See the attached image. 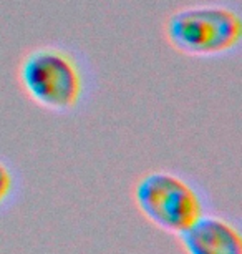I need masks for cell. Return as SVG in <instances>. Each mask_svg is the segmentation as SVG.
I'll use <instances>...</instances> for the list:
<instances>
[{"instance_id": "cell-3", "label": "cell", "mask_w": 242, "mask_h": 254, "mask_svg": "<svg viewBox=\"0 0 242 254\" xmlns=\"http://www.w3.org/2000/svg\"><path fill=\"white\" fill-rule=\"evenodd\" d=\"M133 199L146 221L176 236L204 214V201L196 186L171 171L145 173L136 181Z\"/></svg>"}, {"instance_id": "cell-1", "label": "cell", "mask_w": 242, "mask_h": 254, "mask_svg": "<svg viewBox=\"0 0 242 254\" xmlns=\"http://www.w3.org/2000/svg\"><path fill=\"white\" fill-rule=\"evenodd\" d=\"M17 76L27 97L48 112H73L83 100L82 65L61 47L44 45L30 50L22 57Z\"/></svg>"}, {"instance_id": "cell-2", "label": "cell", "mask_w": 242, "mask_h": 254, "mask_svg": "<svg viewBox=\"0 0 242 254\" xmlns=\"http://www.w3.org/2000/svg\"><path fill=\"white\" fill-rule=\"evenodd\" d=\"M164 37L181 55L194 59L222 57L241 44V15L219 3L183 7L166 18Z\"/></svg>"}, {"instance_id": "cell-5", "label": "cell", "mask_w": 242, "mask_h": 254, "mask_svg": "<svg viewBox=\"0 0 242 254\" xmlns=\"http://www.w3.org/2000/svg\"><path fill=\"white\" fill-rule=\"evenodd\" d=\"M13 188H15V175L5 161L0 160V208L10 199Z\"/></svg>"}, {"instance_id": "cell-4", "label": "cell", "mask_w": 242, "mask_h": 254, "mask_svg": "<svg viewBox=\"0 0 242 254\" xmlns=\"http://www.w3.org/2000/svg\"><path fill=\"white\" fill-rule=\"evenodd\" d=\"M179 239L186 254H242L239 228L216 214L204 213Z\"/></svg>"}]
</instances>
